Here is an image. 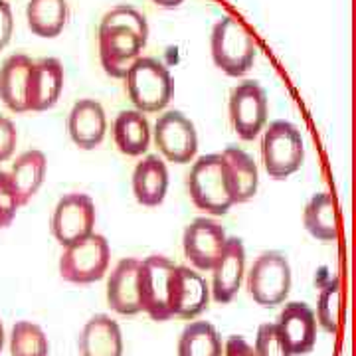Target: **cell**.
Here are the masks:
<instances>
[{"mask_svg":"<svg viewBox=\"0 0 356 356\" xmlns=\"http://www.w3.org/2000/svg\"><path fill=\"white\" fill-rule=\"evenodd\" d=\"M168 192V166L161 154H147L133 170V194L140 206L154 208L165 202Z\"/></svg>","mask_w":356,"mask_h":356,"instance_id":"obj_21","label":"cell"},{"mask_svg":"<svg viewBox=\"0 0 356 356\" xmlns=\"http://www.w3.org/2000/svg\"><path fill=\"white\" fill-rule=\"evenodd\" d=\"M14 34V16L13 6L8 0H0V51L4 50Z\"/></svg>","mask_w":356,"mask_h":356,"instance_id":"obj_33","label":"cell"},{"mask_svg":"<svg viewBox=\"0 0 356 356\" xmlns=\"http://www.w3.org/2000/svg\"><path fill=\"white\" fill-rule=\"evenodd\" d=\"M224 344L218 329L208 321H192L178 339V356H222Z\"/></svg>","mask_w":356,"mask_h":356,"instance_id":"obj_27","label":"cell"},{"mask_svg":"<svg viewBox=\"0 0 356 356\" xmlns=\"http://www.w3.org/2000/svg\"><path fill=\"white\" fill-rule=\"evenodd\" d=\"M149 32L147 16L131 4H119L103 14L97 32L103 72L117 79L125 77L147 46Z\"/></svg>","mask_w":356,"mask_h":356,"instance_id":"obj_1","label":"cell"},{"mask_svg":"<svg viewBox=\"0 0 356 356\" xmlns=\"http://www.w3.org/2000/svg\"><path fill=\"white\" fill-rule=\"evenodd\" d=\"M95 202L86 192L64 194L51 214L50 228L62 248L79 242L95 232Z\"/></svg>","mask_w":356,"mask_h":356,"instance_id":"obj_9","label":"cell"},{"mask_svg":"<svg viewBox=\"0 0 356 356\" xmlns=\"http://www.w3.org/2000/svg\"><path fill=\"white\" fill-rule=\"evenodd\" d=\"M125 88L135 109L143 113H159L172 99L175 81L163 62L140 56L125 74Z\"/></svg>","mask_w":356,"mask_h":356,"instance_id":"obj_3","label":"cell"},{"mask_svg":"<svg viewBox=\"0 0 356 356\" xmlns=\"http://www.w3.org/2000/svg\"><path fill=\"white\" fill-rule=\"evenodd\" d=\"M303 226L318 242L339 240V210L329 192H317L311 196L303 210Z\"/></svg>","mask_w":356,"mask_h":356,"instance_id":"obj_25","label":"cell"},{"mask_svg":"<svg viewBox=\"0 0 356 356\" xmlns=\"http://www.w3.org/2000/svg\"><path fill=\"white\" fill-rule=\"evenodd\" d=\"M186 184L194 206L210 216H224L236 204L222 153L198 156L192 163Z\"/></svg>","mask_w":356,"mask_h":356,"instance_id":"obj_2","label":"cell"},{"mask_svg":"<svg viewBox=\"0 0 356 356\" xmlns=\"http://www.w3.org/2000/svg\"><path fill=\"white\" fill-rule=\"evenodd\" d=\"M212 271V297L216 303H229L242 287L245 275V248L240 238H228L224 252L220 254Z\"/></svg>","mask_w":356,"mask_h":356,"instance_id":"obj_14","label":"cell"},{"mask_svg":"<svg viewBox=\"0 0 356 356\" xmlns=\"http://www.w3.org/2000/svg\"><path fill=\"white\" fill-rule=\"evenodd\" d=\"M153 140L168 163L186 165L198 153V131L196 125L182 111H165L159 115L153 129Z\"/></svg>","mask_w":356,"mask_h":356,"instance_id":"obj_10","label":"cell"},{"mask_svg":"<svg viewBox=\"0 0 356 356\" xmlns=\"http://www.w3.org/2000/svg\"><path fill=\"white\" fill-rule=\"evenodd\" d=\"M46 170H48V159L40 149H30L16 156L13 168L8 170V177L13 180L22 206L36 196L40 186L44 184Z\"/></svg>","mask_w":356,"mask_h":356,"instance_id":"obj_24","label":"cell"},{"mask_svg":"<svg viewBox=\"0 0 356 356\" xmlns=\"http://www.w3.org/2000/svg\"><path fill=\"white\" fill-rule=\"evenodd\" d=\"M67 133L81 151L99 147L107 135V115L102 103L91 97L74 103L67 115Z\"/></svg>","mask_w":356,"mask_h":356,"instance_id":"obj_17","label":"cell"},{"mask_svg":"<svg viewBox=\"0 0 356 356\" xmlns=\"http://www.w3.org/2000/svg\"><path fill=\"white\" fill-rule=\"evenodd\" d=\"M277 329L289 344L293 356L307 355L317 343V317L315 311L303 301H289L281 309Z\"/></svg>","mask_w":356,"mask_h":356,"instance_id":"obj_15","label":"cell"},{"mask_svg":"<svg viewBox=\"0 0 356 356\" xmlns=\"http://www.w3.org/2000/svg\"><path fill=\"white\" fill-rule=\"evenodd\" d=\"M4 343H6V331H4V323H2V318H0V353H2V348H4Z\"/></svg>","mask_w":356,"mask_h":356,"instance_id":"obj_36","label":"cell"},{"mask_svg":"<svg viewBox=\"0 0 356 356\" xmlns=\"http://www.w3.org/2000/svg\"><path fill=\"white\" fill-rule=\"evenodd\" d=\"M210 50L218 70L229 77L245 76L254 67L257 56L252 32L234 16H224L214 24Z\"/></svg>","mask_w":356,"mask_h":356,"instance_id":"obj_4","label":"cell"},{"mask_svg":"<svg viewBox=\"0 0 356 356\" xmlns=\"http://www.w3.org/2000/svg\"><path fill=\"white\" fill-rule=\"evenodd\" d=\"M153 2L161 8H177L182 4V0H153Z\"/></svg>","mask_w":356,"mask_h":356,"instance_id":"obj_35","label":"cell"},{"mask_svg":"<svg viewBox=\"0 0 356 356\" xmlns=\"http://www.w3.org/2000/svg\"><path fill=\"white\" fill-rule=\"evenodd\" d=\"M210 285L206 283L198 269L177 266L170 287V311L172 317L194 321L200 317L210 303Z\"/></svg>","mask_w":356,"mask_h":356,"instance_id":"obj_13","label":"cell"},{"mask_svg":"<svg viewBox=\"0 0 356 356\" xmlns=\"http://www.w3.org/2000/svg\"><path fill=\"white\" fill-rule=\"evenodd\" d=\"M22 208L18 192L6 170H0V229L10 228L18 210Z\"/></svg>","mask_w":356,"mask_h":356,"instance_id":"obj_31","label":"cell"},{"mask_svg":"<svg viewBox=\"0 0 356 356\" xmlns=\"http://www.w3.org/2000/svg\"><path fill=\"white\" fill-rule=\"evenodd\" d=\"M111 264V248L107 238L93 232L91 236L64 248L60 257V275L62 280L89 285L105 277Z\"/></svg>","mask_w":356,"mask_h":356,"instance_id":"obj_7","label":"cell"},{"mask_svg":"<svg viewBox=\"0 0 356 356\" xmlns=\"http://www.w3.org/2000/svg\"><path fill=\"white\" fill-rule=\"evenodd\" d=\"M254 353L255 356H293L289 344L285 343L275 323H264L257 329Z\"/></svg>","mask_w":356,"mask_h":356,"instance_id":"obj_30","label":"cell"},{"mask_svg":"<svg viewBox=\"0 0 356 356\" xmlns=\"http://www.w3.org/2000/svg\"><path fill=\"white\" fill-rule=\"evenodd\" d=\"M8 350L10 356H50V341L40 325L18 321L8 334Z\"/></svg>","mask_w":356,"mask_h":356,"instance_id":"obj_28","label":"cell"},{"mask_svg":"<svg viewBox=\"0 0 356 356\" xmlns=\"http://www.w3.org/2000/svg\"><path fill=\"white\" fill-rule=\"evenodd\" d=\"M123 332L113 317L93 315L77 337L79 356H123Z\"/></svg>","mask_w":356,"mask_h":356,"instance_id":"obj_18","label":"cell"},{"mask_svg":"<svg viewBox=\"0 0 356 356\" xmlns=\"http://www.w3.org/2000/svg\"><path fill=\"white\" fill-rule=\"evenodd\" d=\"M224 356H255L254 346L248 343L243 337H229L224 344Z\"/></svg>","mask_w":356,"mask_h":356,"instance_id":"obj_34","label":"cell"},{"mask_svg":"<svg viewBox=\"0 0 356 356\" xmlns=\"http://www.w3.org/2000/svg\"><path fill=\"white\" fill-rule=\"evenodd\" d=\"M341 307H343V285L341 277H332L318 293L317 325L329 334H337L341 329Z\"/></svg>","mask_w":356,"mask_h":356,"instance_id":"obj_29","label":"cell"},{"mask_svg":"<svg viewBox=\"0 0 356 356\" xmlns=\"http://www.w3.org/2000/svg\"><path fill=\"white\" fill-rule=\"evenodd\" d=\"M34 60L26 54H13L0 67V99L13 113H28V88Z\"/></svg>","mask_w":356,"mask_h":356,"instance_id":"obj_20","label":"cell"},{"mask_svg":"<svg viewBox=\"0 0 356 356\" xmlns=\"http://www.w3.org/2000/svg\"><path fill=\"white\" fill-rule=\"evenodd\" d=\"M113 139L117 149L127 156H140L149 151L153 129L147 115L139 109H125L115 117Z\"/></svg>","mask_w":356,"mask_h":356,"instance_id":"obj_22","label":"cell"},{"mask_svg":"<svg viewBox=\"0 0 356 356\" xmlns=\"http://www.w3.org/2000/svg\"><path fill=\"white\" fill-rule=\"evenodd\" d=\"M248 293L259 307H277L287 301L291 291L293 271L289 259L281 252H264L257 255L248 271Z\"/></svg>","mask_w":356,"mask_h":356,"instance_id":"obj_6","label":"cell"},{"mask_svg":"<svg viewBox=\"0 0 356 356\" xmlns=\"http://www.w3.org/2000/svg\"><path fill=\"white\" fill-rule=\"evenodd\" d=\"M64 91V65L58 58H42L34 62L30 88H28V111H48Z\"/></svg>","mask_w":356,"mask_h":356,"instance_id":"obj_19","label":"cell"},{"mask_svg":"<svg viewBox=\"0 0 356 356\" xmlns=\"http://www.w3.org/2000/svg\"><path fill=\"white\" fill-rule=\"evenodd\" d=\"M70 18L67 0H30L26 6V22L40 38H56L64 32Z\"/></svg>","mask_w":356,"mask_h":356,"instance_id":"obj_26","label":"cell"},{"mask_svg":"<svg viewBox=\"0 0 356 356\" xmlns=\"http://www.w3.org/2000/svg\"><path fill=\"white\" fill-rule=\"evenodd\" d=\"M18 145V131L10 117L0 115V163H6L13 159Z\"/></svg>","mask_w":356,"mask_h":356,"instance_id":"obj_32","label":"cell"},{"mask_svg":"<svg viewBox=\"0 0 356 356\" xmlns=\"http://www.w3.org/2000/svg\"><path fill=\"white\" fill-rule=\"evenodd\" d=\"M269 115L266 89L254 79L238 83L229 93V123L242 140H254L264 133Z\"/></svg>","mask_w":356,"mask_h":356,"instance_id":"obj_11","label":"cell"},{"mask_svg":"<svg viewBox=\"0 0 356 356\" xmlns=\"http://www.w3.org/2000/svg\"><path fill=\"white\" fill-rule=\"evenodd\" d=\"M222 156L226 163L234 202L243 204L252 200L259 188V170L254 159L242 147H226L222 151Z\"/></svg>","mask_w":356,"mask_h":356,"instance_id":"obj_23","label":"cell"},{"mask_svg":"<svg viewBox=\"0 0 356 356\" xmlns=\"http://www.w3.org/2000/svg\"><path fill=\"white\" fill-rule=\"evenodd\" d=\"M177 266L166 255H149L140 261L139 289L140 307L156 323L172 318L170 311V287Z\"/></svg>","mask_w":356,"mask_h":356,"instance_id":"obj_8","label":"cell"},{"mask_svg":"<svg viewBox=\"0 0 356 356\" xmlns=\"http://www.w3.org/2000/svg\"><path fill=\"white\" fill-rule=\"evenodd\" d=\"M228 242L226 229L208 216L194 218L182 234V250L191 266L198 271H210Z\"/></svg>","mask_w":356,"mask_h":356,"instance_id":"obj_12","label":"cell"},{"mask_svg":"<svg viewBox=\"0 0 356 356\" xmlns=\"http://www.w3.org/2000/svg\"><path fill=\"white\" fill-rule=\"evenodd\" d=\"M140 259L125 257L121 259L107 280V303L119 315H137L143 311L139 289Z\"/></svg>","mask_w":356,"mask_h":356,"instance_id":"obj_16","label":"cell"},{"mask_svg":"<svg viewBox=\"0 0 356 356\" xmlns=\"http://www.w3.org/2000/svg\"><path fill=\"white\" fill-rule=\"evenodd\" d=\"M305 161V140L301 131L289 121L277 119L261 133V163L273 180L295 175Z\"/></svg>","mask_w":356,"mask_h":356,"instance_id":"obj_5","label":"cell"}]
</instances>
